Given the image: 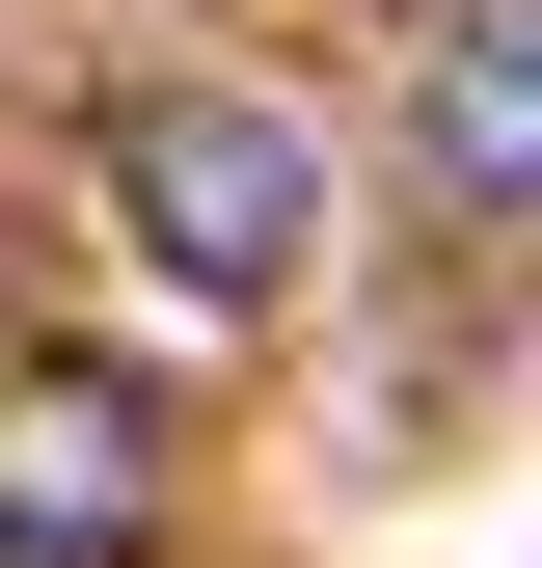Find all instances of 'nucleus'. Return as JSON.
<instances>
[{
	"label": "nucleus",
	"mask_w": 542,
	"mask_h": 568,
	"mask_svg": "<svg viewBox=\"0 0 542 568\" xmlns=\"http://www.w3.org/2000/svg\"><path fill=\"white\" fill-rule=\"evenodd\" d=\"M0 568H163V379L0 352Z\"/></svg>",
	"instance_id": "obj_2"
},
{
	"label": "nucleus",
	"mask_w": 542,
	"mask_h": 568,
	"mask_svg": "<svg viewBox=\"0 0 542 568\" xmlns=\"http://www.w3.org/2000/svg\"><path fill=\"white\" fill-rule=\"evenodd\" d=\"M109 244L163 271L190 325H271L325 271V135L271 109V82H136L109 109Z\"/></svg>",
	"instance_id": "obj_1"
},
{
	"label": "nucleus",
	"mask_w": 542,
	"mask_h": 568,
	"mask_svg": "<svg viewBox=\"0 0 542 568\" xmlns=\"http://www.w3.org/2000/svg\"><path fill=\"white\" fill-rule=\"evenodd\" d=\"M406 163H434V217H542V0H434Z\"/></svg>",
	"instance_id": "obj_3"
}]
</instances>
